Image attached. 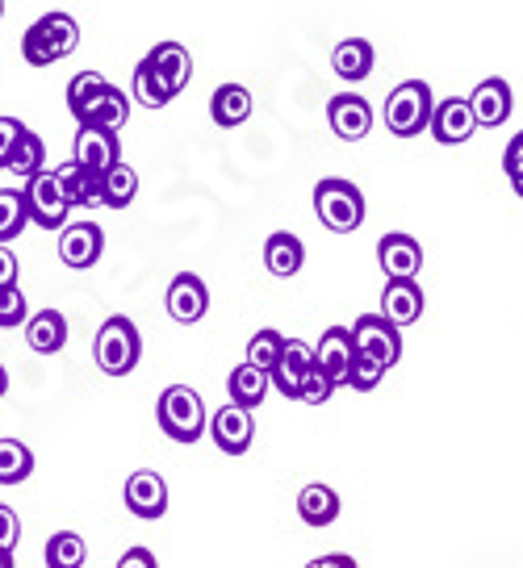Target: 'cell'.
Instances as JSON below:
<instances>
[{
    "instance_id": "1",
    "label": "cell",
    "mask_w": 523,
    "mask_h": 568,
    "mask_svg": "<svg viewBox=\"0 0 523 568\" xmlns=\"http://www.w3.org/2000/svg\"><path fill=\"white\" fill-rule=\"evenodd\" d=\"M76 47H80V26L72 13H47L21 34V59L30 68H51L59 59L76 54Z\"/></svg>"
},
{
    "instance_id": "2",
    "label": "cell",
    "mask_w": 523,
    "mask_h": 568,
    "mask_svg": "<svg viewBox=\"0 0 523 568\" xmlns=\"http://www.w3.org/2000/svg\"><path fill=\"white\" fill-rule=\"evenodd\" d=\"M435 113V97L428 80H402L390 97H385V130L394 139H419L428 125H432Z\"/></svg>"
},
{
    "instance_id": "3",
    "label": "cell",
    "mask_w": 523,
    "mask_h": 568,
    "mask_svg": "<svg viewBox=\"0 0 523 568\" xmlns=\"http://www.w3.org/2000/svg\"><path fill=\"white\" fill-rule=\"evenodd\" d=\"M139 355H143V338H139V326L122 314L101 322V331L92 338V359L105 376H130L139 368Z\"/></svg>"
},
{
    "instance_id": "4",
    "label": "cell",
    "mask_w": 523,
    "mask_h": 568,
    "mask_svg": "<svg viewBox=\"0 0 523 568\" xmlns=\"http://www.w3.org/2000/svg\"><path fill=\"white\" fill-rule=\"evenodd\" d=\"M155 418H160V430L172 444H198L201 435H205V426H210L201 393L189 389V385H168L160 393Z\"/></svg>"
},
{
    "instance_id": "5",
    "label": "cell",
    "mask_w": 523,
    "mask_h": 568,
    "mask_svg": "<svg viewBox=\"0 0 523 568\" xmlns=\"http://www.w3.org/2000/svg\"><path fill=\"white\" fill-rule=\"evenodd\" d=\"M314 213L326 231L352 234L364 222V193L343 176H326L314 184Z\"/></svg>"
},
{
    "instance_id": "6",
    "label": "cell",
    "mask_w": 523,
    "mask_h": 568,
    "mask_svg": "<svg viewBox=\"0 0 523 568\" xmlns=\"http://www.w3.org/2000/svg\"><path fill=\"white\" fill-rule=\"evenodd\" d=\"M21 196H26V210H30V222L42 226V231H63L68 226V213H72V201H68V189L59 172H38L21 184Z\"/></svg>"
},
{
    "instance_id": "7",
    "label": "cell",
    "mask_w": 523,
    "mask_h": 568,
    "mask_svg": "<svg viewBox=\"0 0 523 568\" xmlns=\"http://www.w3.org/2000/svg\"><path fill=\"white\" fill-rule=\"evenodd\" d=\"M352 338H356V352L381 359L385 368H394L402 359V331L385 314H361L352 326Z\"/></svg>"
},
{
    "instance_id": "8",
    "label": "cell",
    "mask_w": 523,
    "mask_h": 568,
    "mask_svg": "<svg viewBox=\"0 0 523 568\" xmlns=\"http://www.w3.org/2000/svg\"><path fill=\"white\" fill-rule=\"evenodd\" d=\"M310 373H314V347L302 343V338H285V352L272 368V389L289 397V402H302V389H306Z\"/></svg>"
},
{
    "instance_id": "9",
    "label": "cell",
    "mask_w": 523,
    "mask_h": 568,
    "mask_svg": "<svg viewBox=\"0 0 523 568\" xmlns=\"http://www.w3.org/2000/svg\"><path fill=\"white\" fill-rule=\"evenodd\" d=\"M210 439H214L218 452H227V456H243L248 447H252L255 439V418H252V409H243V406H218L214 409V418H210Z\"/></svg>"
},
{
    "instance_id": "10",
    "label": "cell",
    "mask_w": 523,
    "mask_h": 568,
    "mask_svg": "<svg viewBox=\"0 0 523 568\" xmlns=\"http://www.w3.org/2000/svg\"><path fill=\"white\" fill-rule=\"evenodd\" d=\"M473 130H477V118H473V109H470V97H444V101H435L428 134H432L440 146H461V142L473 139Z\"/></svg>"
},
{
    "instance_id": "11",
    "label": "cell",
    "mask_w": 523,
    "mask_h": 568,
    "mask_svg": "<svg viewBox=\"0 0 523 568\" xmlns=\"http://www.w3.org/2000/svg\"><path fill=\"white\" fill-rule=\"evenodd\" d=\"M72 160L84 168V172H97L105 176L113 163L122 160L118 151V130H101V125H80L72 142Z\"/></svg>"
},
{
    "instance_id": "12",
    "label": "cell",
    "mask_w": 523,
    "mask_h": 568,
    "mask_svg": "<svg viewBox=\"0 0 523 568\" xmlns=\"http://www.w3.org/2000/svg\"><path fill=\"white\" fill-rule=\"evenodd\" d=\"M326 122L335 130V139L361 142L373 130V105L364 101L361 92H340V97L326 101Z\"/></svg>"
},
{
    "instance_id": "13",
    "label": "cell",
    "mask_w": 523,
    "mask_h": 568,
    "mask_svg": "<svg viewBox=\"0 0 523 568\" xmlns=\"http://www.w3.org/2000/svg\"><path fill=\"white\" fill-rule=\"evenodd\" d=\"M352 355H356V338H352V326H326L319 347H314V364L319 373L340 389L348 385V368H352Z\"/></svg>"
},
{
    "instance_id": "14",
    "label": "cell",
    "mask_w": 523,
    "mask_h": 568,
    "mask_svg": "<svg viewBox=\"0 0 523 568\" xmlns=\"http://www.w3.org/2000/svg\"><path fill=\"white\" fill-rule=\"evenodd\" d=\"M378 264L385 272V281H415L419 272H423V247H419V239L411 234H381L378 243Z\"/></svg>"
},
{
    "instance_id": "15",
    "label": "cell",
    "mask_w": 523,
    "mask_h": 568,
    "mask_svg": "<svg viewBox=\"0 0 523 568\" xmlns=\"http://www.w3.org/2000/svg\"><path fill=\"white\" fill-rule=\"evenodd\" d=\"M105 251V231L97 222H72L59 231V260L76 272H89Z\"/></svg>"
},
{
    "instance_id": "16",
    "label": "cell",
    "mask_w": 523,
    "mask_h": 568,
    "mask_svg": "<svg viewBox=\"0 0 523 568\" xmlns=\"http://www.w3.org/2000/svg\"><path fill=\"white\" fill-rule=\"evenodd\" d=\"M163 305H168L172 322L193 326V322H201L205 310H210V288H205V281H201L198 272H181V276H172V284H168Z\"/></svg>"
},
{
    "instance_id": "17",
    "label": "cell",
    "mask_w": 523,
    "mask_h": 568,
    "mask_svg": "<svg viewBox=\"0 0 523 568\" xmlns=\"http://www.w3.org/2000/svg\"><path fill=\"white\" fill-rule=\"evenodd\" d=\"M127 510L134 518H147V523H155V518L168 515V480L155 473V468H139V473H130L127 480Z\"/></svg>"
},
{
    "instance_id": "18",
    "label": "cell",
    "mask_w": 523,
    "mask_h": 568,
    "mask_svg": "<svg viewBox=\"0 0 523 568\" xmlns=\"http://www.w3.org/2000/svg\"><path fill=\"white\" fill-rule=\"evenodd\" d=\"M72 118L80 125H101V130H122L130 118V97L118 84H105L101 92H92L80 109H72Z\"/></svg>"
},
{
    "instance_id": "19",
    "label": "cell",
    "mask_w": 523,
    "mask_h": 568,
    "mask_svg": "<svg viewBox=\"0 0 523 568\" xmlns=\"http://www.w3.org/2000/svg\"><path fill=\"white\" fill-rule=\"evenodd\" d=\"M470 109H473V118H477V125H486V130L506 125L511 109H515V101H511V84L499 80V75L482 80V84L470 92Z\"/></svg>"
},
{
    "instance_id": "20",
    "label": "cell",
    "mask_w": 523,
    "mask_h": 568,
    "mask_svg": "<svg viewBox=\"0 0 523 568\" xmlns=\"http://www.w3.org/2000/svg\"><path fill=\"white\" fill-rule=\"evenodd\" d=\"M423 305H428V297H423L419 281H385L381 314L394 322L398 331H402V326H415V322L423 318Z\"/></svg>"
},
{
    "instance_id": "21",
    "label": "cell",
    "mask_w": 523,
    "mask_h": 568,
    "mask_svg": "<svg viewBox=\"0 0 523 568\" xmlns=\"http://www.w3.org/2000/svg\"><path fill=\"white\" fill-rule=\"evenodd\" d=\"M331 68L348 84H361L373 75V42L369 38H340L331 51Z\"/></svg>"
},
{
    "instance_id": "22",
    "label": "cell",
    "mask_w": 523,
    "mask_h": 568,
    "mask_svg": "<svg viewBox=\"0 0 523 568\" xmlns=\"http://www.w3.org/2000/svg\"><path fill=\"white\" fill-rule=\"evenodd\" d=\"M26 343L38 355H54L68 347V318L59 310H38L26 318Z\"/></svg>"
},
{
    "instance_id": "23",
    "label": "cell",
    "mask_w": 523,
    "mask_h": 568,
    "mask_svg": "<svg viewBox=\"0 0 523 568\" xmlns=\"http://www.w3.org/2000/svg\"><path fill=\"white\" fill-rule=\"evenodd\" d=\"M302 264H306V247H302L298 234H289V231L269 234V243H264V267H269L272 276L289 281V276L302 272Z\"/></svg>"
},
{
    "instance_id": "24",
    "label": "cell",
    "mask_w": 523,
    "mask_h": 568,
    "mask_svg": "<svg viewBox=\"0 0 523 568\" xmlns=\"http://www.w3.org/2000/svg\"><path fill=\"white\" fill-rule=\"evenodd\" d=\"M340 494L331 489V485H306L302 494H298V518L306 523V527H331L335 518H340Z\"/></svg>"
},
{
    "instance_id": "25",
    "label": "cell",
    "mask_w": 523,
    "mask_h": 568,
    "mask_svg": "<svg viewBox=\"0 0 523 568\" xmlns=\"http://www.w3.org/2000/svg\"><path fill=\"white\" fill-rule=\"evenodd\" d=\"M210 118L222 130L243 125L252 118V92L243 89V84H222V89H214V97H210Z\"/></svg>"
},
{
    "instance_id": "26",
    "label": "cell",
    "mask_w": 523,
    "mask_h": 568,
    "mask_svg": "<svg viewBox=\"0 0 523 568\" xmlns=\"http://www.w3.org/2000/svg\"><path fill=\"white\" fill-rule=\"evenodd\" d=\"M272 389V376L264 368H255V364H239L235 373L227 376V393H231V402L243 409H255Z\"/></svg>"
},
{
    "instance_id": "27",
    "label": "cell",
    "mask_w": 523,
    "mask_h": 568,
    "mask_svg": "<svg viewBox=\"0 0 523 568\" xmlns=\"http://www.w3.org/2000/svg\"><path fill=\"white\" fill-rule=\"evenodd\" d=\"M147 59H151L155 71L172 84V92L189 89V80H193V54L184 51L181 42H155V51L147 54Z\"/></svg>"
},
{
    "instance_id": "28",
    "label": "cell",
    "mask_w": 523,
    "mask_h": 568,
    "mask_svg": "<svg viewBox=\"0 0 523 568\" xmlns=\"http://www.w3.org/2000/svg\"><path fill=\"white\" fill-rule=\"evenodd\" d=\"M134 196H139V172L118 160L101 176V205L105 210H127V205H134Z\"/></svg>"
},
{
    "instance_id": "29",
    "label": "cell",
    "mask_w": 523,
    "mask_h": 568,
    "mask_svg": "<svg viewBox=\"0 0 523 568\" xmlns=\"http://www.w3.org/2000/svg\"><path fill=\"white\" fill-rule=\"evenodd\" d=\"M54 172H59L63 189H68V201H72V210H76V205H84V210L101 205V176H97V172H84V168H80L76 160L59 163Z\"/></svg>"
},
{
    "instance_id": "30",
    "label": "cell",
    "mask_w": 523,
    "mask_h": 568,
    "mask_svg": "<svg viewBox=\"0 0 523 568\" xmlns=\"http://www.w3.org/2000/svg\"><path fill=\"white\" fill-rule=\"evenodd\" d=\"M130 92H134V101H139V105H147V109L172 105V97H177V92H172V84H168L160 71H155V63H151V59H143V63L134 68V89H130Z\"/></svg>"
},
{
    "instance_id": "31",
    "label": "cell",
    "mask_w": 523,
    "mask_h": 568,
    "mask_svg": "<svg viewBox=\"0 0 523 568\" xmlns=\"http://www.w3.org/2000/svg\"><path fill=\"white\" fill-rule=\"evenodd\" d=\"M89 560V544L76 531H54L47 539V568H84Z\"/></svg>"
},
{
    "instance_id": "32",
    "label": "cell",
    "mask_w": 523,
    "mask_h": 568,
    "mask_svg": "<svg viewBox=\"0 0 523 568\" xmlns=\"http://www.w3.org/2000/svg\"><path fill=\"white\" fill-rule=\"evenodd\" d=\"M34 473V452L21 439H0V485H21Z\"/></svg>"
},
{
    "instance_id": "33",
    "label": "cell",
    "mask_w": 523,
    "mask_h": 568,
    "mask_svg": "<svg viewBox=\"0 0 523 568\" xmlns=\"http://www.w3.org/2000/svg\"><path fill=\"white\" fill-rule=\"evenodd\" d=\"M47 168V142L38 139L34 130H26L18 139V146H13V160H9V172H18L21 180L38 176Z\"/></svg>"
},
{
    "instance_id": "34",
    "label": "cell",
    "mask_w": 523,
    "mask_h": 568,
    "mask_svg": "<svg viewBox=\"0 0 523 568\" xmlns=\"http://www.w3.org/2000/svg\"><path fill=\"white\" fill-rule=\"evenodd\" d=\"M30 226V210L21 189H0V243H13Z\"/></svg>"
},
{
    "instance_id": "35",
    "label": "cell",
    "mask_w": 523,
    "mask_h": 568,
    "mask_svg": "<svg viewBox=\"0 0 523 568\" xmlns=\"http://www.w3.org/2000/svg\"><path fill=\"white\" fill-rule=\"evenodd\" d=\"M281 352H285V335L281 331H255L252 343H248V364H255V368H264V373H272L276 368V359H281Z\"/></svg>"
},
{
    "instance_id": "36",
    "label": "cell",
    "mask_w": 523,
    "mask_h": 568,
    "mask_svg": "<svg viewBox=\"0 0 523 568\" xmlns=\"http://www.w3.org/2000/svg\"><path fill=\"white\" fill-rule=\"evenodd\" d=\"M390 373L381 359H373V355H364L356 352L352 355V368H348V389H356V393H373L381 385V376Z\"/></svg>"
},
{
    "instance_id": "37",
    "label": "cell",
    "mask_w": 523,
    "mask_h": 568,
    "mask_svg": "<svg viewBox=\"0 0 523 568\" xmlns=\"http://www.w3.org/2000/svg\"><path fill=\"white\" fill-rule=\"evenodd\" d=\"M30 318V305H26V293H21V284H9V288H0V331H13L21 322Z\"/></svg>"
},
{
    "instance_id": "38",
    "label": "cell",
    "mask_w": 523,
    "mask_h": 568,
    "mask_svg": "<svg viewBox=\"0 0 523 568\" xmlns=\"http://www.w3.org/2000/svg\"><path fill=\"white\" fill-rule=\"evenodd\" d=\"M105 84L109 80L101 75V71H80V75H72V84H68V109H80L92 92H101Z\"/></svg>"
},
{
    "instance_id": "39",
    "label": "cell",
    "mask_w": 523,
    "mask_h": 568,
    "mask_svg": "<svg viewBox=\"0 0 523 568\" xmlns=\"http://www.w3.org/2000/svg\"><path fill=\"white\" fill-rule=\"evenodd\" d=\"M21 134H26V125H21L18 118H0V168H9L13 146H18Z\"/></svg>"
},
{
    "instance_id": "40",
    "label": "cell",
    "mask_w": 523,
    "mask_h": 568,
    "mask_svg": "<svg viewBox=\"0 0 523 568\" xmlns=\"http://www.w3.org/2000/svg\"><path fill=\"white\" fill-rule=\"evenodd\" d=\"M21 539V523H18V510L13 506H4L0 501V551H13Z\"/></svg>"
},
{
    "instance_id": "41",
    "label": "cell",
    "mask_w": 523,
    "mask_h": 568,
    "mask_svg": "<svg viewBox=\"0 0 523 568\" xmlns=\"http://www.w3.org/2000/svg\"><path fill=\"white\" fill-rule=\"evenodd\" d=\"M331 393H335V385H331V381L319 373V364H314L306 389H302V402H306V406H323V402H331Z\"/></svg>"
},
{
    "instance_id": "42",
    "label": "cell",
    "mask_w": 523,
    "mask_h": 568,
    "mask_svg": "<svg viewBox=\"0 0 523 568\" xmlns=\"http://www.w3.org/2000/svg\"><path fill=\"white\" fill-rule=\"evenodd\" d=\"M18 272H21L18 255L9 251V243H0V288H9V284H18Z\"/></svg>"
},
{
    "instance_id": "43",
    "label": "cell",
    "mask_w": 523,
    "mask_h": 568,
    "mask_svg": "<svg viewBox=\"0 0 523 568\" xmlns=\"http://www.w3.org/2000/svg\"><path fill=\"white\" fill-rule=\"evenodd\" d=\"M118 568H160V560H155L151 548H127L122 560H118Z\"/></svg>"
},
{
    "instance_id": "44",
    "label": "cell",
    "mask_w": 523,
    "mask_h": 568,
    "mask_svg": "<svg viewBox=\"0 0 523 568\" xmlns=\"http://www.w3.org/2000/svg\"><path fill=\"white\" fill-rule=\"evenodd\" d=\"M503 172L506 176H515V172H523V130L515 134V139L506 142V151H503Z\"/></svg>"
},
{
    "instance_id": "45",
    "label": "cell",
    "mask_w": 523,
    "mask_h": 568,
    "mask_svg": "<svg viewBox=\"0 0 523 568\" xmlns=\"http://www.w3.org/2000/svg\"><path fill=\"white\" fill-rule=\"evenodd\" d=\"M306 568H361L352 556H343V551H331V556H319V560H310Z\"/></svg>"
},
{
    "instance_id": "46",
    "label": "cell",
    "mask_w": 523,
    "mask_h": 568,
    "mask_svg": "<svg viewBox=\"0 0 523 568\" xmlns=\"http://www.w3.org/2000/svg\"><path fill=\"white\" fill-rule=\"evenodd\" d=\"M506 180H511V189H515V196L523 201V172H515V176H506Z\"/></svg>"
},
{
    "instance_id": "47",
    "label": "cell",
    "mask_w": 523,
    "mask_h": 568,
    "mask_svg": "<svg viewBox=\"0 0 523 568\" xmlns=\"http://www.w3.org/2000/svg\"><path fill=\"white\" fill-rule=\"evenodd\" d=\"M0 568H18V560H13V551H0Z\"/></svg>"
},
{
    "instance_id": "48",
    "label": "cell",
    "mask_w": 523,
    "mask_h": 568,
    "mask_svg": "<svg viewBox=\"0 0 523 568\" xmlns=\"http://www.w3.org/2000/svg\"><path fill=\"white\" fill-rule=\"evenodd\" d=\"M4 389H9V373H4V364H0V397H4Z\"/></svg>"
},
{
    "instance_id": "49",
    "label": "cell",
    "mask_w": 523,
    "mask_h": 568,
    "mask_svg": "<svg viewBox=\"0 0 523 568\" xmlns=\"http://www.w3.org/2000/svg\"><path fill=\"white\" fill-rule=\"evenodd\" d=\"M0 18H4V0H0Z\"/></svg>"
}]
</instances>
